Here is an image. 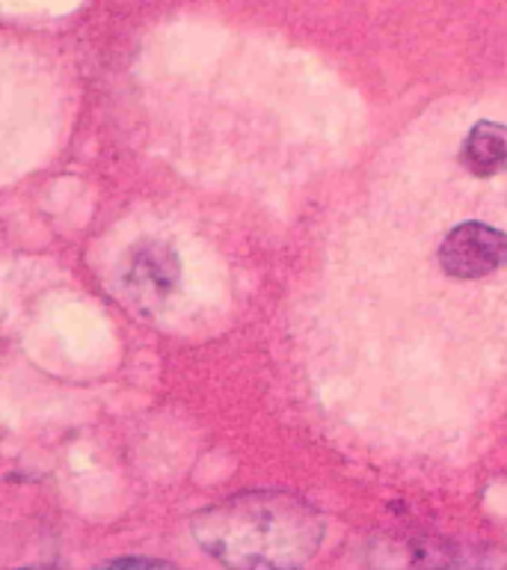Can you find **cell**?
Listing matches in <instances>:
<instances>
[{
    "label": "cell",
    "instance_id": "cell-6",
    "mask_svg": "<svg viewBox=\"0 0 507 570\" xmlns=\"http://www.w3.org/2000/svg\"><path fill=\"white\" fill-rule=\"evenodd\" d=\"M92 570H185L172 564V561L151 559V556H116V559H107L101 564H96Z\"/></svg>",
    "mask_w": 507,
    "mask_h": 570
},
{
    "label": "cell",
    "instance_id": "cell-4",
    "mask_svg": "<svg viewBox=\"0 0 507 570\" xmlns=\"http://www.w3.org/2000/svg\"><path fill=\"white\" fill-rule=\"evenodd\" d=\"M368 570H480V561L463 547L421 534H386L368 547Z\"/></svg>",
    "mask_w": 507,
    "mask_h": 570
},
{
    "label": "cell",
    "instance_id": "cell-5",
    "mask_svg": "<svg viewBox=\"0 0 507 570\" xmlns=\"http://www.w3.org/2000/svg\"><path fill=\"white\" fill-rule=\"evenodd\" d=\"M460 167L475 178H493L507 169V125L480 119L463 137Z\"/></svg>",
    "mask_w": 507,
    "mask_h": 570
},
{
    "label": "cell",
    "instance_id": "cell-2",
    "mask_svg": "<svg viewBox=\"0 0 507 570\" xmlns=\"http://www.w3.org/2000/svg\"><path fill=\"white\" fill-rule=\"evenodd\" d=\"M445 276L469 283L507 267V232L480 220L457 223L436 249Z\"/></svg>",
    "mask_w": 507,
    "mask_h": 570
},
{
    "label": "cell",
    "instance_id": "cell-3",
    "mask_svg": "<svg viewBox=\"0 0 507 570\" xmlns=\"http://www.w3.org/2000/svg\"><path fill=\"white\" fill-rule=\"evenodd\" d=\"M122 285L128 297L142 309L163 306L181 285V256L167 240H137L125 256Z\"/></svg>",
    "mask_w": 507,
    "mask_h": 570
},
{
    "label": "cell",
    "instance_id": "cell-1",
    "mask_svg": "<svg viewBox=\"0 0 507 570\" xmlns=\"http://www.w3.org/2000/svg\"><path fill=\"white\" fill-rule=\"evenodd\" d=\"M187 529L226 570H302L327 538V517L300 493L243 490L199 508Z\"/></svg>",
    "mask_w": 507,
    "mask_h": 570
},
{
    "label": "cell",
    "instance_id": "cell-7",
    "mask_svg": "<svg viewBox=\"0 0 507 570\" xmlns=\"http://www.w3.org/2000/svg\"><path fill=\"white\" fill-rule=\"evenodd\" d=\"M21 570H53V568H21Z\"/></svg>",
    "mask_w": 507,
    "mask_h": 570
}]
</instances>
